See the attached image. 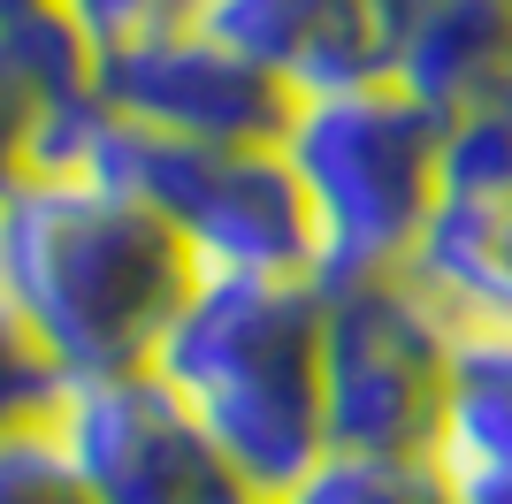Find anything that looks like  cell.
I'll use <instances>...</instances> for the list:
<instances>
[{"label": "cell", "mask_w": 512, "mask_h": 504, "mask_svg": "<svg viewBox=\"0 0 512 504\" xmlns=\"http://www.w3.org/2000/svg\"><path fill=\"white\" fill-rule=\"evenodd\" d=\"M192 245L100 176L8 168L0 184V336L77 382L153 367L176 306L192 298Z\"/></svg>", "instance_id": "1"}, {"label": "cell", "mask_w": 512, "mask_h": 504, "mask_svg": "<svg viewBox=\"0 0 512 504\" xmlns=\"http://www.w3.org/2000/svg\"><path fill=\"white\" fill-rule=\"evenodd\" d=\"M153 375L214 436L253 497H291L329 451L321 283L199 275L153 352Z\"/></svg>", "instance_id": "2"}, {"label": "cell", "mask_w": 512, "mask_h": 504, "mask_svg": "<svg viewBox=\"0 0 512 504\" xmlns=\"http://www.w3.org/2000/svg\"><path fill=\"white\" fill-rule=\"evenodd\" d=\"M444 130L406 84H352L299 100L283 130V161L306 191L321 245V283L337 275H398L444 214Z\"/></svg>", "instance_id": "3"}, {"label": "cell", "mask_w": 512, "mask_h": 504, "mask_svg": "<svg viewBox=\"0 0 512 504\" xmlns=\"http://www.w3.org/2000/svg\"><path fill=\"white\" fill-rule=\"evenodd\" d=\"M69 176H100L153 207L184 245L199 275H276V283H321V245L306 191L283 146H192L169 130H146L100 107L85 153Z\"/></svg>", "instance_id": "4"}, {"label": "cell", "mask_w": 512, "mask_h": 504, "mask_svg": "<svg viewBox=\"0 0 512 504\" xmlns=\"http://www.w3.org/2000/svg\"><path fill=\"white\" fill-rule=\"evenodd\" d=\"M459 321L398 275L321 283V405L337 451H436Z\"/></svg>", "instance_id": "5"}, {"label": "cell", "mask_w": 512, "mask_h": 504, "mask_svg": "<svg viewBox=\"0 0 512 504\" xmlns=\"http://www.w3.org/2000/svg\"><path fill=\"white\" fill-rule=\"evenodd\" d=\"M46 428L62 436L100 504H253L237 466L214 451V436L176 405V390L153 367L77 382L46 413Z\"/></svg>", "instance_id": "6"}, {"label": "cell", "mask_w": 512, "mask_h": 504, "mask_svg": "<svg viewBox=\"0 0 512 504\" xmlns=\"http://www.w3.org/2000/svg\"><path fill=\"white\" fill-rule=\"evenodd\" d=\"M100 100L130 123L192 138V146H283V130L299 115V100L268 69L222 46L199 16L123 46V54H100Z\"/></svg>", "instance_id": "7"}, {"label": "cell", "mask_w": 512, "mask_h": 504, "mask_svg": "<svg viewBox=\"0 0 512 504\" xmlns=\"http://www.w3.org/2000/svg\"><path fill=\"white\" fill-rule=\"evenodd\" d=\"M199 23L291 100L390 77V0H199Z\"/></svg>", "instance_id": "8"}, {"label": "cell", "mask_w": 512, "mask_h": 504, "mask_svg": "<svg viewBox=\"0 0 512 504\" xmlns=\"http://www.w3.org/2000/svg\"><path fill=\"white\" fill-rule=\"evenodd\" d=\"M390 84L436 115L512 84V0H390Z\"/></svg>", "instance_id": "9"}, {"label": "cell", "mask_w": 512, "mask_h": 504, "mask_svg": "<svg viewBox=\"0 0 512 504\" xmlns=\"http://www.w3.org/2000/svg\"><path fill=\"white\" fill-rule=\"evenodd\" d=\"M406 275L459 329H512V199H444Z\"/></svg>", "instance_id": "10"}, {"label": "cell", "mask_w": 512, "mask_h": 504, "mask_svg": "<svg viewBox=\"0 0 512 504\" xmlns=\"http://www.w3.org/2000/svg\"><path fill=\"white\" fill-rule=\"evenodd\" d=\"M0 92L8 130L100 100V54L62 0H0Z\"/></svg>", "instance_id": "11"}, {"label": "cell", "mask_w": 512, "mask_h": 504, "mask_svg": "<svg viewBox=\"0 0 512 504\" xmlns=\"http://www.w3.org/2000/svg\"><path fill=\"white\" fill-rule=\"evenodd\" d=\"M436 459L451 482H512V329H459Z\"/></svg>", "instance_id": "12"}, {"label": "cell", "mask_w": 512, "mask_h": 504, "mask_svg": "<svg viewBox=\"0 0 512 504\" xmlns=\"http://www.w3.org/2000/svg\"><path fill=\"white\" fill-rule=\"evenodd\" d=\"M276 504H459L436 451H321L291 497Z\"/></svg>", "instance_id": "13"}, {"label": "cell", "mask_w": 512, "mask_h": 504, "mask_svg": "<svg viewBox=\"0 0 512 504\" xmlns=\"http://www.w3.org/2000/svg\"><path fill=\"white\" fill-rule=\"evenodd\" d=\"M444 199H512V84L459 107L444 130Z\"/></svg>", "instance_id": "14"}, {"label": "cell", "mask_w": 512, "mask_h": 504, "mask_svg": "<svg viewBox=\"0 0 512 504\" xmlns=\"http://www.w3.org/2000/svg\"><path fill=\"white\" fill-rule=\"evenodd\" d=\"M0 504H100L46 420H0Z\"/></svg>", "instance_id": "15"}, {"label": "cell", "mask_w": 512, "mask_h": 504, "mask_svg": "<svg viewBox=\"0 0 512 504\" xmlns=\"http://www.w3.org/2000/svg\"><path fill=\"white\" fill-rule=\"evenodd\" d=\"M77 31L92 39V54H123V46L153 39V31H176V23L199 16V0H62Z\"/></svg>", "instance_id": "16"}, {"label": "cell", "mask_w": 512, "mask_h": 504, "mask_svg": "<svg viewBox=\"0 0 512 504\" xmlns=\"http://www.w3.org/2000/svg\"><path fill=\"white\" fill-rule=\"evenodd\" d=\"M459 504H512V482H451Z\"/></svg>", "instance_id": "17"}, {"label": "cell", "mask_w": 512, "mask_h": 504, "mask_svg": "<svg viewBox=\"0 0 512 504\" xmlns=\"http://www.w3.org/2000/svg\"><path fill=\"white\" fill-rule=\"evenodd\" d=\"M253 504H276V497H253Z\"/></svg>", "instance_id": "18"}]
</instances>
